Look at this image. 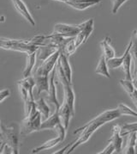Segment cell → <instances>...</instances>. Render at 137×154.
Wrapping results in <instances>:
<instances>
[{
  "label": "cell",
  "instance_id": "18",
  "mask_svg": "<svg viewBox=\"0 0 137 154\" xmlns=\"http://www.w3.org/2000/svg\"><path fill=\"white\" fill-rule=\"evenodd\" d=\"M35 64H36V52H34L32 54H28L26 67L22 72L23 78H28L29 76H32Z\"/></svg>",
  "mask_w": 137,
  "mask_h": 154
},
{
  "label": "cell",
  "instance_id": "19",
  "mask_svg": "<svg viewBox=\"0 0 137 154\" xmlns=\"http://www.w3.org/2000/svg\"><path fill=\"white\" fill-rule=\"evenodd\" d=\"M60 142H62V139L59 136H57L56 138H53V139H51L43 143L41 146L33 149L32 150V153H38V152H40L42 151H45V150L51 149V148L54 147L57 144H59Z\"/></svg>",
  "mask_w": 137,
  "mask_h": 154
},
{
  "label": "cell",
  "instance_id": "2",
  "mask_svg": "<svg viewBox=\"0 0 137 154\" xmlns=\"http://www.w3.org/2000/svg\"><path fill=\"white\" fill-rule=\"evenodd\" d=\"M0 48L17 51L29 54L34 52H36L39 47L29 43L28 41H24V40H13V39L0 37Z\"/></svg>",
  "mask_w": 137,
  "mask_h": 154
},
{
  "label": "cell",
  "instance_id": "31",
  "mask_svg": "<svg viewBox=\"0 0 137 154\" xmlns=\"http://www.w3.org/2000/svg\"><path fill=\"white\" fill-rule=\"evenodd\" d=\"M72 144H73V142H71V143H69V144H68L67 146H65L64 147L62 148V149H60V150H58V151H57V152H53V154H63L65 152V151L67 150L68 151V148L70 147L71 146H72Z\"/></svg>",
  "mask_w": 137,
  "mask_h": 154
},
{
  "label": "cell",
  "instance_id": "8",
  "mask_svg": "<svg viewBox=\"0 0 137 154\" xmlns=\"http://www.w3.org/2000/svg\"><path fill=\"white\" fill-rule=\"evenodd\" d=\"M57 66V65H56ZM56 66L55 68L51 71V72L50 73L49 76V90H48V102L51 103V104L54 105L55 109H58L60 104L57 101V90H56V85H55V74H56Z\"/></svg>",
  "mask_w": 137,
  "mask_h": 154
},
{
  "label": "cell",
  "instance_id": "27",
  "mask_svg": "<svg viewBox=\"0 0 137 154\" xmlns=\"http://www.w3.org/2000/svg\"><path fill=\"white\" fill-rule=\"evenodd\" d=\"M119 84L129 95L136 90V88H135L133 83H132V80H128V79H121V80H119Z\"/></svg>",
  "mask_w": 137,
  "mask_h": 154
},
{
  "label": "cell",
  "instance_id": "33",
  "mask_svg": "<svg viewBox=\"0 0 137 154\" xmlns=\"http://www.w3.org/2000/svg\"><path fill=\"white\" fill-rule=\"evenodd\" d=\"M2 136V132H1V126H0V137Z\"/></svg>",
  "mask_w": 137,
  "mask_h": 154
},
{
  "label": "cell",
  "instance_id": "21",
  "mask_svg": "<svg viewBox=\"0 0 137 154\" xmlns=\"http://www.w3.org/2000/svg\"><path fill=\"white\" fill-rule=\"evenodd\" d=\"M35 106L37 110L41 114V116H43V117L46 119L50 116V108L48 107L43 97H39L35 101Z\"/></svg>",
  "mask_w": 137,
  "mask_h": 154
},
{
  "label": "cell",
  "instance_id": "26",
  "mask_svg": "<svg viewBox=\"0 0 137 154\" xmlns=\"http://www.w3.org/2000/svg\"><path fill=\"white\" fill-rule=\"evenodd\" d=\"M118 109L120 111L122 116H135V117L137 118L136 111H134L127 105L124 104V103H120L118 106Z\"/></svg>",
  "mask_w": 137,
  "mask_h": 154
},
{
  "label": "cell",
  "instance_id": "28",
  "mask_svg": "<svg viewBox=\"0 0 137 154\" xmlns=\"http://www.w3.org/2000/svg\"><path fill=\"white\" fill-rule=\"evenodd\" d=\"M128 0H113V6H112V11L113 14L118 11V10L120 9V7L122 6L125 2H127Z\"/></svg>",
  "mask_w": 137,
  "mask_h": 154
},
{
  "label": "cell",
  "instance_id": "24",
  "mask_svg": "<svg viewBox=\"0 0 137 154\" xmlns=\"http://www.w3.org/2000/svg\"><path fill=\"white\" fill-rule=\"evenodd\" d=\"M136 140H137V133H132L129 134V141L128 145L124 149V153L126 154H135L136 152Z\"/></svg>",
  "mask_w": 137,
  "mask_h": 154
},
{
  "label": "cell",
  "instance_id": "16",
  "mask_svg": "<svg viewBox=\"0 0 137 154\" xmlns=\"http://www.w3.org/2000/svg\"><path fill=\"white\" fill-rule=\"evenodd\" d=\"M100 47H101V49H102V52H103V55L105 56L106 60H109V59L116 57L115 50L111 45V38L109 36H106L100 42Z\"/></svg>",
  "mask_w": 137,
  "mask_h": 154
},
{
  "label": "cell",
  "instance_id": "12",
  "mask_svg": "<svg viewBox=\"0 0 137 154\" xmlns=\"http://www.w3.org/2000/svg\"><path fill=\"white\" fill-rule=\"evenodd\" d=\"M58 115H59V117H60V121L63 125V127L68 129V125H69V121H70V118L72 117V113L71 110L68 107V105L63 101L62 105H60L59 109H58Z\"/></svg>",
  "mask_w": 137,
  "mask_h": 154
},
{
  "label": "cell",
  "instance_id": "5",
  "mask_svg": "<svg viewBox=\"0 0 137 154\" xmlns=\"http://www.w3.org/2000/svg\"><path fill=\"white\" fill-rule=\"evenodd\" d=\"M84 23L78 25H69L66 23H57L54 26L53 33L58 34L63 37H75L82 29Z\"/></svg>",
  "mask_w": 137,
  "mask_h": 154
},
{
  "label": "cell",
  "instance_id": "20",
  "mask_svg": "<svg viewBox=\"0 0 137 154\" xmlns=\"http://www.w3.org/2000/svg\"><path fill=\"white\" fill-rule=\"evenodd\" d=\"M95 73L102 75V76L106 77L107 79H111V75H110V72H109V67L107 66L106 59L103 54L100 57L99 64H98L97 67L95 69Z\"/></svg>",
  "mask_w": 137,
  "mask_h": 154
},
{
  "label": "cell",
  "instance_id": "6",
  "mask_svg": "<svg viewBox=\"0 0 137 154\" xmlns=\"http://www.w3.org/2000/svg\"><path fill=\"white\" fill-rule=\"evenodd\" d=\"M94 19H88L84 22V26L79 34L75 37V43L76 48H79L83 43H86L87 39L91 35L94 30Z\"/></svg>",
  "mask_w": 137,
  "mask_h": 154
},
{
  "label": "cell",
  "instance_id": "10",
  "mask_svg": "<svg viewBox=\"0 0 137 154\" xmlns=\"http://www.w3.org/2000/svg\"><path fill=\"white\" fill-rule=\"evenodd\" d=\"M14 5L15 9L18 11L24 18L32 25V26H35V22L32 17L31 13L28 11V7L26 5V4L22 0H11Z\"/></svg>",
  "mask_w": 137,
  "mask_h": 154
},
{
  "label": "cell",
  "instance_id": "32",
  "mask_svg": "<svg viewBox=\"0 0 137 154\" xmlns=\"http://www.w3.org/2000/svg\"><path fill=\"white\" fill-rule=\"evenodd\" d=\"M132 36L134 37V38H135V39H136V40L137 41V29H136V30L133 32V34H132Z\"/></svg>",
  "mask_w": 137,
  "mask_h": 154
},
{
  "label": "cell",
  "instance_id": "23",
  "mask_svg": "<svg viewBox=\"0 0 137 154\" xmlns=\"http://www.w3.org/2000/svg\"><path fill=\"white\" fill-rule=\"evenodd\" d=\"M123 71L124 72L125 79L128 80H132V74H131V67H132V57H131L130 53L128 54V55L126 56L123 62L122 65Z\"/></svg>",
  "mask_w": 137,
  "mask_h": 154
},
{
  "label": "cell",
  "instance_id": "9",
  "mask_svg": "<svg viewBox=\"0 0 137 154\" xmlns=\"http://www.w3.org/2000/svg\"><path fill=\"white\" fill-rule=\"evenodd\" d=\"M35 81L34 90H36V94L39 96L43 91L48 92L49 90V76L46 75H38L33 74L32 75Z\"/></svg>",
  "mask_w": 137,
  "mask_h": 154
},
{
  "label": "cell",
  "instance_id": "3",
  "mask_svg": "<svg viewBox=\"0 0 137 154\" xmlns=\"http://www.w3.org/2000/svg\"><path fill=\"white\" fill-rule=\"evenodd\" d=\"M41 123V114L37 110L36 106L34 104L29 114L25 116V118L22 122L20 128L21 134L28 135L35 131H39Z\"/></svg>",
  "mask_w": 137,
  "mask_h": 154
},
{
  "label": "cell",
  "instance_id": "4",
  "mask_svg": "<svg viewBox=\"0 0 137 154\" xmlns=\"http://www.w3.org/2000/svg\"><path fill=\"white\" fill-rule=\"evenodd\" d=\"M60 53H61V50L58 49L57 52H55L53 54L47 58L45 61L39 66L34 72L33 74H38V75H46V76H49L50 73L51 72V71L55 68L56 66L57 60L59 59V56H60ZM32 74V75H33Z\"/></svg>",
  "mask_w": 137,
  "mask_h": 154
},
{
  "label": "cell",
  "instance_id": "1",
  "mask_svg": "<svg viewBox=\"0 0 137 154\" xmlns=\"http://www.w3.org/2000/svg\"><path fill=\"white\" fill-rule=\"evenodd\" d=\"M21 129L16 123H10L9 125H2V143L12 151V153H19V130Z\"/></svg>",
  "mask_w": 137,
  "mask_h": 154
},
{
  "label": "cell",
  "instance_id": "22",
  "mask_svg": "<svg viewBox=\"0 0 137 154\" xmlns=\"http://www.w3.org/2000/svg\"><path fill=\"white\" fill-rule=\"evenodd\" d=\"M76 49H77V48L75 47V37H69L60 50L62 53H63L64 54H66L68 57V56L72 55L73 54H75Z\"/></svg>",
  "mask_w": 137,
  "mask_h": 154
},
{
  "label": "cell",
  "instance_id": "17",
  "mask_svg": "<svg viewBox=\"0 0 137 154\" xmlns=\"http://www.w3.org/2000/svg\"><path fill=\"white\" fill-rule=\"evenodd\" d=\"M58 61L60 62V65L62 66V69L63 71V72H64L65 77L67 78L68 82L70 84H72V70H71L69 62H68V56L61 52L60 53V56H59V59H58Z\"/></svg>",
  "mask_w": 137,
  "mask_h": 154
},
{
  "label": "cell",
  "instance_id": "14",
  "mask_svg": "<svg viewBox=\"0 0 137 154\" xmlns=\"http://www.w3.org/2000/svg\"><path fill=\"white\" fill-rule=\"evenodd\" d=\"M131 46H132V40H130V43L127 46V48L125 49L124 54H123V56H121V57H114V58H112V59L106 60L108 67L110 68V69H116V68H118L120 66H122L123 62H124V59L126 58V56L128 55V54L130 51Z\"/></svg>",
  "mask_w": 137,
  "mask_h": 154
},
{
  "label": "cell",
  "instance_id": "30",
  "mask_svg": "<svg viewBox=\"0 0 137 154\" xmlns=\"http://www.w3.org/2000/svg\"><path fill=\"white\" fill-rule=\"evenodd\" d=\"M10 96V91L9 89H4L3 91H0V103L4 101Z\"/></svg>",
  "mask_w": 137,
  "mask_h": 154
},
{
  "label": "cell",
  "instance_id": "15",
  "mask_svg": "<svg viewBox=\"0 0 137 154\" xmlns=\"http://www.w3.org/2000/svg\"><path fill=\"white\" fill-rule=\"evenodd\" d=\"M102 0H78L77 2H68L66 5L78 11L86 10L90 6L98 5Z\"/></svg>",
  "mask_w": 137,
  "mask_h": 154
},
{
  "label": "cell",
  "instance_id": "25",
  "mask_svg": "<svg viewBox=\"0 0 137 154\" xmlns=\"http://www.w3.org/2000/svg\"><path fill=\"white\" fill-rule=\"evenodd\" d=\"M132 133H137V122L134 123L124 124L121 128V135L126 136Z\"/></svg>",
  "mask_w": 137,
  "mask_h": 154
},
{
  "label": "cell",
  "instance_id": "11",
  "mask_svg": "<svg viewBox=\"0 0 137 154\" xmlns=\"http://www.w3.org/2000/svg\"><path fill=\"white\" fill-rule=\"evenodd\" d=\"M59 123H62V122L60 121V117L58 115V109H55L54 113L48 118H46L45 121H44L41 123L40 128H39V131L45 129H55Z\"/></svg>",
  "mask_w": 137,
  "mask_h": 154
},
{
  "label": "cell",
  "instance_id": "7",
  "mask_svg": "<svg viewBox=\"0 0 137 154\" xmlns=\"http://www.w3.org/2000/svg\"><path fill=\"white\" fill-rule=\"evenodd\" d=\"M59 48L52 46H40L36 51V64L34 71Z\"/></svg>",
  "mask_w": 137,
  "mask_h": 154
},
{
  "label": "cell",
  "instance_id": "29",
  "mask_svg": "<svg viewBox=\"0 0 137 154\" xmlns=\"http://www.w3.org/2000/svg\"><path fill=\"white\" fill-rule=\"evenodd\" d=\"M115 151H116V148L114 146V145L111 142H109L108 146L102 152H99V154H112Z\"/></svg>",
  "mask_w": 137,
  "mask_h": 154
},
{
  "label": "cell",
  "instance_id": "13",
  "mask_svg": "<svg viewBox=\"0 0 137 154\" xmlns=\"http://www.w3.org/2000/svg\"><path fill=\"white\" fill-rule=\"evenodd\" d=\"M112 143L116 148V152H121L122 151V146H123V136L121 135V128L118 125H115L112 128V135L108 140Z\"/></svg>",
  "mask_w": 137,
  "mask_h": 154
}]
</instances>
